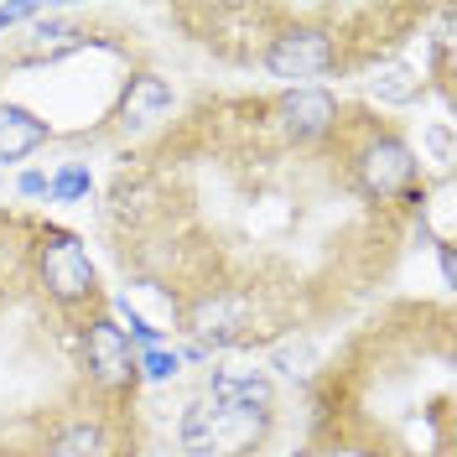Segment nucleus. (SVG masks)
Returning <instances> with one entry per match:
<instances>
[{
	"label": "nucleus",
	"instance_id": "1",
	"mask_svg": "<svg viewBox=\"0 0 457 457\" xmlns=\"http://www.w3.org/2000/svg\"><path fill=\"white\" fill-rule=\"evenodd\" d=\"M37 276H42V291L53 296L57 307H84L88 296L99 291V286H94V260H88L84 239L68 234V228H47V234H42Z\"/></svg>",
	"mask_w": 457,
	"mask_h": 457
},
{
	"label": "nucleus",
	"instance_id": "2",
	"mask_svg": "<svg viewBox=\"0 0 457 457\" xmlns=\"http://www.w3.org/2000/svg\"><path fill=\"white\" fill-rule=\"evenodd\" d=\"M333 68H338V42L322 27H286L265 47V73L296 88H317V79H328Z\"/></svg>",
	"mask_w": 457,
	"mask_h": 457
},
{
	"label": "nucleus",
	"instance_id": "3",
	"mask_svg": "<svg viewBox=\"0 0 457 457\" xmlns=\"http://www.w3.org/2000/svg\"><path fill=\"white\" fill-rule=\"evenodd\" d=\"M416 171H421V162H416V151L400 141L395 130L370 136V141L359 145V156H353V177H359V187L370 198H395V193H405L416 182Z\"/></svg>",
	"mask_w": 457,
	"mask_h": 457
},
{
	"label": "nucleus",
	"instance_id": "4",
	"mask_svg": "<svg viewBox=\"0 0 457 457\" xmlns=\"http://www.w3.org/2000/svg\"><path fill=\"white\" fill-rule=\"evenodd\" d=\"M84 364L99 390L136 385V353H130V338H125V328L114 317H94L84 328Z\"/></svg>",
	"mask_w": 457,
	"mask_h": 457
},
{
	"label": "nucleus",
	"instance_id": "5",
	"mask_svg": "<svg viewBox=\"0 0 457 457\" xmlns=\"http://www.w3.org/2000/svg\"><path fill=\"white\" fill-rule=\"evenodd\" d=\"M276 120H281L286 141L312 145V141L338 130V99L328 88H291L281 104H276Z\"/></svg>",
	"mask_w": 457,
	"mask_h": 457
},
{
	"label": "nucleus",
	"instance_id": "6",
	"mask_svg": "<svg viewBox=\"0 0 457 457\" xmlns=\"http://www.w3.org/2000/svg\"><path fill=\"white\" fill-rule=\"evenodd\" d=\"M167 110H171V84L167 79H156V73H136V79L125 84V94H120L114 120H120V130H151Z\"/></svg>",
	"mask_w": 457,
	"mask_h": 457
},
{
	"label": "nucleus",
	"instance_id": "7",
	"mask_svg": "<svg viewBox=\"0 0 457 457\" xmlns=\"http://www.w3.org/2000/svg\"><path fill=\"white\" fill-rule=\"evenodd\" d=\"M203 400L228 405V411H270L276 385H270L260 370H219L213 379H208V395Z\"/></svg>",
	"mask_w": 457,
	"mask_h": 457
},
{
	"label": "nucleus",
	"instance_id": "8",
	"mask_svg": "<svg viewBox=\"0 0 457 457\" xmlns=\"http://www.w3.org/2000/svg\"><path fill=\"white\" fill-rule=\"evenodd\" d=\"M47 120L21 110V104H0V162H21L37 145H47Z\"/></svg>",
	"mask_w": 457,
	"mask_h": 457
},
{
	"label": "nucleus",
	"instance_id": "9",
	"mask_svg": "<svg viewBox=\"0 0 457 457\" xmlns=\"http://www.w3.org/2000/svg\"><path fill=\"white\" fill-rule=\"evenodd\" d=\"M370 94L379 104H411V99H421V73L411 62H379L370 73Z\"/></svg>",
	"mask_w": 457,
	"mask_h": 457
},
{
	"label": "nucleus",
	"instance_id": "10",
	"mask_svg": "<svg viewBox=\"0 0 457 457\" xmlns=\"http://www.w3.org/2000/svg\"><path fill=\"white\" fill-rule=\"evenodd\" d=\"M47 457H110V431L99 421H73L47 442Z\"/></svg>",
	"mask_w": 457,
	"mask_h": 457
},
{
	"label": "nucleus",
	"instance_id": "11",
	"mask_svg": "<svg viewBox=\"0 0 457 457\" xmlns=\"http://www.w3.org/2000/svg\"><path fill=\"white\" fill-rule=\"evenodd\" d=\"M88 187H94V182H88V171H84V167H62L53 182H47V193H53L57 203H79V198H88Z\"/></svg>",
	"mask_w": 457,
	"mask_h": 457
},
{
	"label": "nucleus",
	"instance_id": "12",
	"mask_svg": "<svg viewBox=\"0 0 457 457\" xmlns=\"http://www.w3.org/2000/svg\"><path fill=\"white\" fill-rule=\"evenodd\" d=\"M177 364H182V359H177L171 348H145L141 359H136V370H145L151 379H171V374H177Z\"/></svg>",
	"mask_w": 457,
	"mask_h": 457
},
{
	"label": "nucleus",
	"instance_id": "13",
	"mask_svg": "<svg viewBox=\"0 0 457 457\" xmlns=\"http://www.w3.org/2000/svg\"><path fill=\"white\" fill-rule=\"evenodd\" d=\"M31 16H42L37 5H0V27H16V21H31Z\"/></svg>",
	"mask_w": 457,
	"mask_h": 457
},
{
	"label": "nucleus",
	"instance_id": "14",
	"mask_svg": "<svg viewBox=\"0 0 457 457\" xmlns=\"http://www.w3.org/2000/svg\"><path fill=\"white\" fill-rule=\"evenodd\" d=\"M21 193H27V198H42V193H47V177H42V171H27V177H21Z\"/></svg>",
	"mask_w": 457,
	"mask_h": 457
},
{
	"label": "nucleus",
	"instance_id": "15",
	"mask_svg": "<svg viewBox=\"0 0 457 457\" xmlns=\"http://www.w3.org/2000/svg\"><path fill=\"white\" fill-rule=\"evenodd\" d=\"M291 457H307V453H291Z\"/></svg>",
	"mask_w": 457,
	"mask_h": 457
},
{
	"label": "nucleus",
	"instance_id": "16",
	"mask_svg": "<svg viewBox=\"0 0 457 457\" xmlns=\"http://www.w3.org/2000/svg\"><path fill=\"white\" fill-rule=\"evenodd\" d=\"M0 457H11V453H0Z\"/></svg>",
	"mask_w": 457,
	"mask_h": 457
}]
</instances>
